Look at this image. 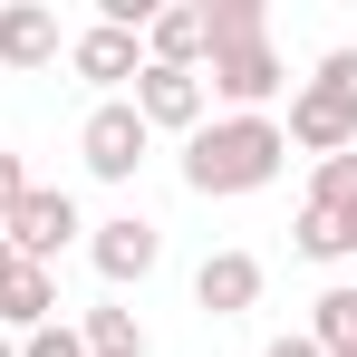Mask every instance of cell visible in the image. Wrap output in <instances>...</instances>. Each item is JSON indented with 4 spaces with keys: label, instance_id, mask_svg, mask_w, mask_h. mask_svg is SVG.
Returning <instances> with one entry per match:
<instances>
[{
    "label": "cell",
    "instance_id": "7a4b0ae2",
    "mask_svg": "<svg viewBox=\"0 0 357 357\" xmlns=\"http://www.w3.org/2000/svg\"><path fill=\"white\" fill-rule=\"evenodd\" d=\"M280 87H290V59H280L271 39H232V49L203 59V97H222L232 116H271Z\"/></svg>",
    "mask_w": 357,
    "mask_h": 357
},
{
    "label": "cell",
    "instance_id": "5b68a950",
    "mask_svg": "<svg viewBox=\"0 0 357 357\" xmlns=\"http://www.w3.org/2000/svg\"><path fill=\"white\" fill-rule=\"evenodd\" d=\"M87 261H97L107 290H145L155 261H165V232H155L145 213H107V222H87Z\"/></svg>",
    "mask_w": 357,
    "mask_h": 357
},
{
    "label": "cell",
    "instance_id": "4fadbf2b",
    "mask_svg": "<svg viewBox=\"0 0 357 357\" xmlns=\"http://www.w3.org/2000/svg\"><path fill=\"white\" fill-rule=\"evenodd\" d=\"M77 338H87V357H155V338H145V319H135L126 299H97V309L77 319Z\"/></svg>",
    "mask_w": 357,
    "mask_h": 357
},
{
    "label": "cell",
    "instance_id": "7402d4cb",
    "mask_svg": "<svg viewBox=\"0 0 357 357\" xmlns=\"http://www.w3.org/2000/svg\"><path fill=\"white\" fill-rule=\"evenodd\" d=\"M338 232H348V261H357V203H348V213H338Z\"/></svg>",
    "mask_w": 357,
    "mask_h": 357
},
{
    "label": "cell",
    "instance_id": "603a6c76",
    "mask_svg": "<svg viewBox=\"0 0 357 357\" xmlns=\"http://www.w3.org/2000/svg\"><path fill=\"white\" fill-rule=\"evenodd\" d=\"M10 271H20V251H10V241H0V280H10Z\"/></svg>",
    "mask_w": 357,
    "mask_h": 357
},
{
    "label": "cell",
    "instance_id": "3957f363",
    "mask_svg": "<svg viewBox=\"0 0 357 357\" xmlns=\"http://www.w3.org/2000/svg\"><path fill=\"white\" fill-rule=\"evenodd\" d=\"M77 155H87V174H97V183H135V165L155 155V126L135 116L126 97H97L87 126H77Z\"/></svg>",
    "mask_w": 357,
    "mask_h": 357
},
{
    "label": "cell",
    "instance_id": "ba28073f",
    "mask_svg": "<svg viewBox=\"0 0 357 357\" xmlns=\"http://www.w3.org/2000/svg\"><path fill=\"white\" fill-rule=\"evenodd\" d=\"M49 59H68L59 10H49V0H0V68H10V77H39Z\"/></svg>",
    "mask_w": 357,
    "mask_h": 357
},
{
    "label": "cell",
    "instance_id": "ac0fdd59",
    "mask_svg": "<svg viewBox=\"0 0 357 357\" xmlns=\"http://www.w3.org/2000/svg\"><path fill=\"white\" fill-rule=\"evenodd\" d=\"M20 357H87V338H77V319H49V328L20 338Z\"/></svg>",
    "mask_w": 357,
    "mask_h": 357
},
{
    "label": "cell",
    "instance_id": "cb8c5ba5",
    "mask_svg": "<svg viewBox=\"0 0 357 357\" xmlns=\"http://www.w3.org/2000/svg\"><path fill=\"white\" fill-rule=\"evenodd\" d=\"M0 357H20V338H10V328H0Z\"/></svg>",
    "mask_w": 357,
    "mask_h": 357
},
{
    "label": "cell",
    "instance_id": "52a82bcc",
    "mask_svg": "<svg viewBox=\"0 0 357 357\" xmlns=\"http://www.w3.org/2000/svg\"><path fill=\"white\" fill-rule=\"evenodd\" d=\"M280 135H290L299 155H319V165H328V155H348V145H357V107L338 97V87L299 77V87H290V126H280Z\"/></svg>",
    "mask_w": 357,
    "mask_h": 357
},
{
    "label": "cell",
    "instance_id": "2e32d148",
    "mask_svg": "<svg viewBox=\"0 0 357 357\" xmlns=\"http://www.w3.org/2000/svg\"><path fill=\"white\" fill-rule=\"evenodd\" d=\"M299 261H348V232H338V213L328 203H299Z\"/></svg>",
    "mask_w": 357,
    "mask_h": 357
},
{
    "label": "cell",
    "instance_id": "6da1fadb",
    "mask_svg": "<svg viewBox=\"0 0 357 357\" xmlns=\"http://www.w3.org/2000/svg\"><path fill=\"white\" fill-rule=\"evenodd\" d=\"M280 165H290L280 116H203L193 135H183V183H193L203 203L261 193V183H280Z\"/></svg>",
    "mask_w": 357,
    "mask_h": 357
},
{
    "label": "cell",
    "instance_id": "30bf717a",
    "mask_svg": "<svg viewBox=\"0 0 357 357\" xmlns=\"http://www.w3.org/2000/svg\"><path fill=\"white\" fill-rule=\"evenodd\" d=\"M261 251H203V271H193V309L203 319H241L251 299H261Z\"/></svg>",
    "mask_w": 357,
    "mask_h": 357
},
{
    "label": "cell",
    "instance_id": "9a60e30c",
    "mask_svg": "<svg viewBox=\"0 0 357 357\" xmlns=\"http://www.w3.org/2000/svg\"><path fill=\"white\" fill-rule=\"evenodd\" d=\"M203 29H213V49H232V39H271V0H203Z\"/></svg>",
    "mask_w": 357,
    "mask_h": 357
},
{
    "label": "cell",
    "instance_id": "9c48e42d",
    "mask_svg": "<svg viewBox=\"0 0 357 357\" xmlns=\"http://www.w3.org/2000/svg\"><path fill=\"white\" fill-rule=\"evenodd\" d=\"M68 68H77L87 87L126 97V87H135V68H145V39H135V29H107V20H87V29L68 39Z\"/></svg>",
    "mask_w": 357,
    "mask_h": 357
},
{
    "label": "cell",
    "instance_id": "7c38bea8",
    "mask_svg": "<svg viewBox=\"0 0 357 357\" xmlns=\"http://www.w3.org/2000/svg\"><path fill=\"white\" fill-rule=\"evenodd\" d=\"M49 319H59V271L20 261V271L0 280V328H10V338H29V328H49Z\"/></svg>",
    "mask_w": 357,
    "mask_h": 357
},
{
    "label": "cell",
    "instance_id": "277c9868",
    "mask_svg": "<svg viewBox=\"0 0 357 357\" xmlns=\"http://www.w3.org/2000/svg\"><path fill=\"white\" fill-rule=\"evenodd\" d=\"M77 232H87V222H77V193H59V183H29L20 213L0 222V241H10L20 261H39V271H59V251H68Z\"/></svg>",
    "mask_w": 357,
    "mask_h": 357
},
{
    "label": "cell",
    "instance_id": "8fae6325",
    "mask_svg": "<svg viewBox=\"0 0 357 357\" xmlns=\"http://www.w3.org/2000/svg\"><path fill=\"white\" fill-rule=\"evenodd\" d=\"M145 59H155V68H193V77H203V59H213L203 0H183V10H155V20H145Z\"/></svg>",
    "mask_w": 357,
    "mask_h": 357
},
{
    "label": "cell",
    "instance_id": "d6986e66",
    "mask_svg": "<svg viewBox=\"0 0 357 357\" xmlns=\"http://www.w3.org/2000/svg\"><path fill=\"white\" fill-rule=\"evenodd\" d=\"M309 77H319V87H338V97L357 107V49H348V39H338V49H319V68H309Z\"/></svg>",
    "mask_w": 357,
    "mask_h": 357
},
{
    "label": "cell",
    "instance_id": "e0dca14e",
    "mask_svg": "<svg viewBox=\"0 0 357 357\" xmlns=\"http://www.w3.org/2000/svg\"><path fill=\"white\" fill-rule=\"evenodd\" d=\"M309 203H328V213H348V203H357V145H348V155H328V165L309 174Z\"/></svg>",
    "mask_w": 357,
    "mask_h": 357
},
{
    "label": "cell",
    "instance_id": "5bb4252c",
    "mask_svg": "<svg viewBox=\"0 0 357 357\" xmlns=\"http://www.w3.org/2000/svg\"><path fill=\"white\" fill-rule=\"evenodd\" d=\"M309 348H319V357H357V290H348V280L309 299Z\"/></svg>",
    "mask_w": 357,
    "mask_h": 357
},
{
    "label": "cell",
    "instance_id": "8992f818",
    "mask_svg": "<svg viewBox=\"0 0 357 357\" xmlns=\"http://www.w3.org/2000/svg\"><path fill=\"white\" fill-rule=\"evenodd\" d=\"M126 107L155 126V135H193L213 97H203V77H193V68H155V59H145V68H135V87H126Z\"/></svg>",
    "mask_w": 357,
    "mask_h": 357
},
{
    "label": "cell",
    "instance_id": "ffe728a7",
    "mask_svg": "<svg viewBox=\"0 0 357 357\" xmlns=\"http://www.w3.org/2000/svg\"><path fill=\"white\" fill-rule=\"evenodd\" d=\"M20 193H29V174H20V155H10V145H0V222H10V213H20Z\"/></svg>",
    "mask_w": 357,
    "mask_h": 357
},
{
    "label": "cell",
    "instance_id": "44dd1931",
    "mask_svg": "<svg viewBox=\"0 0 357 357\" xmlns=\"http://www.w3.org/2000/svg\"><path fill=\"white\" fill-rule=\"evenodd\" d=\"M261 357H319V348H309V328H299V338H271Z\"/></svg>",
    "mask_w": 357,
    "mask_h": 357
}]
</instances>
